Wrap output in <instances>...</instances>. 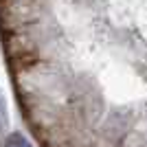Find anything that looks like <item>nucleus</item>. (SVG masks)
Masks as SVG:
<instances>
[{
	"label": "nucleus",
	"mask_w": 147,
	"mask_h": 147,
	"mask_svg": "<svg viewBox=\"0 0 147 147\" xmlns=\"http://www.w3.org/2000/svg\"><path fill=\"white\" fill-rule=\"evenodd\" d=\"M7 147H31V145H29V141H26L22 134H9Z\"/></svg>",
	"instance_id": "nucleus-1"
},
{
	"label": "nucleus",
	"mask_w": 147,
	"mask_h": 147,
	"mask_svg": "<svg viewBox=\"0 0 147 147\" xmlns=\"http://www.w3.org/2000/svg\"><path fill=\"white\" fill-rule=\"evenodd\" d=\"M0 127H2V112H0Z\"/></svg>",
	"instance_id": "nucleus-2"
}]
</instances>
